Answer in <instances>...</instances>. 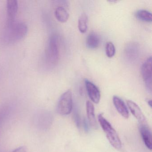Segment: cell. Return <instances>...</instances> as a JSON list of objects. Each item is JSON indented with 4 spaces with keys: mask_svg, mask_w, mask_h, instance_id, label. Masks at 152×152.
I'll list each match as a JSON object with an SVG mask.
<instances>
[{
    "mask_svg": "<svg viewBox=\"0 0 152 152\" xmlns=\"http://www.w3.org/2000/svg\"><path fill=\"white\" fill-rule=\"evenodd\" d=\"M98 120L101 128L105 133L107 138L111 145L115 149L120 150L122 148V143L116 131L104 117L103 114L99 115Z\"/></svg>",
    "mask_w": 152,
    "mask_h": 152,
    "instance_id": "cell-2",
    "label": "cell"
},
{
    "mask_svg": "<svg viewBox=\"0 0 152 152\" xmlns=\"http://www.w3.org/2000/svg\"><path fill=\"white\" fill-rule=\"evenodd\" d=\"M18 10V3L15 0H9L7 1V23L15 21L16 16Z\"/></svg>",
    "mask_w": 152,
    "mask_h": 152,
    "instance_id": "cell-9",
    "label": "cell"
},
{
    "mask_svg": "<svg viewBox=\"0 0 152 152\" xmlns=\"http://www.w3.org/2000/svg\"><path fill=\"white\" fill-rule=\"evenodd\" d=\"M105 52L108 58H112L115 56V47L113 42H108L105 46Z\"/></svg>",
    "mask_w": 152,
    "mask_h": 152,
    "instance_id": "cell-17",
    "label": "cell"
},
{
    "mask_svg": "<svg viewBox=\"0 0 152 152\" xmlns=\"http://www.w3.org/2000/svg\"><path fill=\"white\" fill-rule=\"evenodd\" d=\"M100 39L98 34L96 32H91L86 39V46L91 49L97 48L100 44Z\"/></svg>",
    "mask_w": 152,
    "mask_h": 152,
    "instance_id": "cell-13",
    "label": "cell"
},
{
    "mask_svg": "<svg viewBox=\"0 0 152 152\" xmlns=\"http://www.w3.org/2000/svg\"><path fill=\"white\" fill-rule=\"evenodd\" d=\"M86 112L89 124L93 129H96L98 128L97 122L95 115V109L93 104L89 101L86 102Z\"/></svg>",
    "mask_w": 152,
    "mask_h": 152,
    "instance_id": "cell-12",
    "label": "cell"
},
{
    "mask_svg": "<svg viewBox=\"0 0 152 152\" xmlns=\"http://www.w3.org/2000/svg\"><path fill=\"white\" fill-rule=\"evenodd\" d=\"M135 16L139 20L143 22L151 23L152 20V15L151 12L145 10H138Z\"/></svg>",
    "mask_w": 152,
    "mask_h": 152,
    "instance_id": "cell-15",
    "label": "cell"
},
{
    "mask_svg": "<svg viewBox=\"0 0 152 152\" xmlns=\"http://www.w3.org/2000/svg\"><path fill=\"white\" fill-rule=\"evenodd\" d=\"M12 152H26V148L25 146H21L15 149Z\"/></svg>",
    "mask_w": 152,
    "mask_h": 152,
    "instance_id": "cell-19",
    "label": "cell"
},
{
    "mask_svg": "<svg viewBox=\"0 0 152 152\" xmlns=\"http://www.w3.org/2000/svg\"><path fill=\"white\" fill-rule=\"evenodd\" d=\"M84 124L86 131H88V125H87V124H87V121L86 120H85V121H84Z\"/></svg>",
    "mask_w": 152,
    "mask_h": 152,
    "instance_id": "cell-20",
    "label": "cell"
},
{
    "mask_svg": "<svg viewBox=\"0 0 152 152\" xmlns=\"http://www.w3.org/2000/svg\"><path fill=\"white\" fill-rule=\"evenodd\" d=\"M85 84L88 95L91 101L95 104H98L101 97L99 89L93 83L87 79L85 80Z\"/></svg>",
    "mask_w": 152,
    "mask_h": 152,
    "instance_id": "cell-7",
    "label": "cell"
},
{
    "mask_svg": "<svg viewBox=\"0 0 152 152\" xmlns=\"http://www.w3.org/2000/svg\"><path fill=\"white\" fill-rule=\"evenodd\" d=\"M59 57V47L58 37L53 35L50 37L46 52V61L50 66L57 64Z\"/></svg>",
    "mask_w": 152,
    "mask_h": 152,
    "instance_id": "cell-3",
    "label": "cell"
},
{
    "mask_svg": "<svg viewBox=\"0 0 152 152\" xmlns=\"http://www.w3.org/2000/svg\"><path fill=\"white\" fill-rule=\"evenodd\" d=\"M55 15L58 22L65 23L68 21L69 18V13L64 7H57L55 11Z\"/></svg>",
    "mask_w": 152,
    "mask_h": 152,
    "instance_id": "cell-14",
    "label": "cell"
},
{
    "mask_svg": "<svg viewBox=\"0 0 152 152\" xmlns=\"http://www.w3.org/2000/svg\"><path fill=\"white\" fill-rule=\"evenodd\" d=\"M113 103L118 113L125 119L129 117V112L127 106L122 99L117 96L113 97Z\"/></svg>",
    "mask_w": 152,
    "mask_h": 152,
    "instance_id": "cell-11",
    "label": "cell"
},
{
    "mask_svg": "<svg viewBox=\"0 0 152 152\" xmlns=\"http://www.w3.org/2000/svg\"><path fill=\"white\" fill-rule=\"evenodd\" d=\"M27 31V26L23 22L15 21L7 23L4 32V40L7 43H15L23 38Z\"/></svg>",
    "mask_w": 152,
    "mask_h": 152,
    "instance_id": "cell-1",
    "label": "cell"
},
{
    "mask_svg": "<svg viewBox=\"0 0 152 152\" xmlns=\"http://www.w3.org/2000/svg\"><path fill=\"white\" fill-rule=\"evenodd\" d=\"M73 107L72 94L70 90L66 91L60 97L57 111L61 115H67L72 112Z\"/></svg>",
    "mask_w": 152,
    "mask_h": 152,
    "instance_id": "cell-4",
    "label": "cell"
},
{
    "mask_svg": "<svg viewBox=\"0 0 152 152\" xmlns=\"http://www.w3.org/2000/svg\"><path fill=\"white\" fill-rule=\"evenodd\" d=\"M140 132L144 144L151 150L152 148V134L147 124H140Z\"/></svg>",
    "mask_w": 152,
    "mask_h": 152,
    "instance_id": "cell-10",
    "label": "cell"
},
{
    "mask_svg": "<svg viewBox=\"0 0 152 152\" xmlns=\"http://www.w3.org/2000/svg\"><path fill=\"white\" fill-rule=\"evenodd\" d=\"M88 16L85 13L80 16L78 20V28L80 32L85 33L88 29Z\"/></svg>",
    "mask_w": 152,
    "mask_h": 152,
    "instance_id": "cell-16",
    "label": "cell"
},
{
    "mask_svg": "<svg viewBox=\"0 0 152 152\" xmlns=\"http://www.w3.org/2000/svg\"><path fill=\"white\" fill-rule=\"evenodd\" d=\"M141 75L148 92H152V57H148L141 66Z\"/></svg>",
    "mask_w": 152,
    "mask_h": 152,
    "instance_id": "cell-5",
    "label": "cell"
},
{
    "mask_svg": "<svg viewBox=\"0 0 152 152\" xmlns=\"http://www.w3.org/2000/svg\"><path fill=\"white\" fill-rule=\"evenodd\" d=\"M127 104L132 114L138 120L140 124H147L145 117L138 105L132 100H128Z\"/></svg>",
    "mask_w": 152,
    "mask_h": 152,
    "instance_id": "cell-8",
    "label": "cell"
},
{
    "mask_svg": "<svg viewBox=\"0 0 152 152\" xmlns=\"http://www.w3.org/2000/svg\"><path fill=\"white\" fill-rule=\"evenodd\" d=\"M74 117L75 121V124L77 127H80V118L79 116V113L76 110L74 111Z\"/></svg>",
    "mask_w": 152,
    "mask_h": 152,
    "instance_id": "cell-18",
    "label": "cell"
},
{
    "mask_svg": "<svg viewBox=\"0 0 152 152\" xmlns=\"http://www.w3.org/2000/svg\"><path fill=\"white\" fill-rule=\"evenodd\" d=\"M148 105L150 106V107H152V100H148Z\"/></svg>",
    "mask_w": 152,
    "mask_h": 152,
    "instance_id": "cell-21",
    "label": "cell"
},
{
    "mask_svg": "<svg viewBox=\"0 0 152 152\" xmlns=\"http://www.w3.org/2000/svg\"><path fill=\"white\" fill-rule=\"evenodd\" d=\"M139 50V47L137 43L130 42L127 44L124 49V56L129 62H134L138 57Z\"/></svg>",
    "mask_w": 152,
    "mask_h": 152,
    "instance_id": "cell-6",
    "label": "cell"
}]
</instances>
